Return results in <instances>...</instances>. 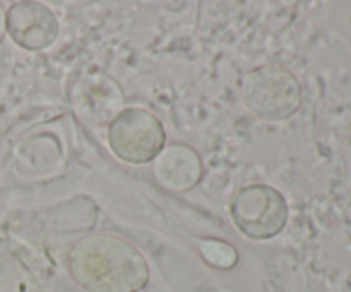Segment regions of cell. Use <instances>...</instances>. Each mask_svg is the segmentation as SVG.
<instances>
[{
    "instance_id": "4",
    "label": "cell",
    "mask_w": 351,
    "mask_h": 292,
    "mask_svg": "<svg viewBox=\"0 0 351 292\" xmlns=\"http://www.w3.org/2000/svg\"><path fill=\"white\" fill-rule=\"evenodd\" d=\"M167 133L153 112L141 106H125L106 126V143L119 160L132 165L153 161L163 150Z\"/></svg>"
},
{
    "instance_id": "8",
    "label": "cell",
    "mask_w": 351,
    "mask_h": 292,
    "mask_svg": "<svg viewBox=\"0 0 351 292\" xmlns=\"http://www.w3.org/2000/svg\"><path fill=\"white\" fill-rule=\"evenodd\" d=\"M5 33V9H3V5L0 3V41L3 40Z\"/></svg>"
},
{
    "instance_id": "1",
    "label": "cell",
    "mask_w": 351,
    "mask_h": 292,
    "mask_svg": "<svg viewBox=\"0 0 351 292\" xmlns=\"http://www.w3.org/2000/svg\"><path fill=\"white\" fill-rule=\"evenodd\" d=\"M67 270L86 292H141L149 282L143 253L110 232H93L75 240L67 254Z\"/></svg>"
},
{
    "instance_id": "5",
    "label": "cell",
    "mask_w": 351,
    "mask_h": 292,
    "mask_svg": "<svg viewBox=\"0 0 351 292\" xmlns=\"http://www.w3.org/2000/svg\"><path fill=\"white\" fill-rule=\"evenodd\" d=\"M69 100L75 115L95 126H108L125 109L122 88L103 72H89L75 79Z\"/></svg>"
},
{
    "instance_id": "6",
    "label": "cell",
    "mask_w": 351,
    "mask_h": 292,
    "mask_svg": "<svg viewBox=\"0 0 351 292\" xmlns=\"http://www.w3.org/2000/svg\"><path fill=\"white\" fill-rule=\"evenodd\" d=\"M5 31L24 50L41 52L57 40L58 19L43 3L16 2L5 10Z\"/></svg>"
},
{
    "instance_id": "2",
    "label": "cell",
    "mask_w": 351,
    "mask_h": 292,
    "mask_svg": "<svg viewBox=\"0 0 351 292\" xmlns=\"http://www.w3.org/2000/svg\"><path fill=\"white\" fill-rule=\"evenodd\" d=\"M245 109L264 122H283L302 106V85L290 69L266 64L247 72L240 81Z\"/></svg>"
},
{
    "instance_id": "3",
    "label": "cell",
    "mask_w": 351,
    "mask_h": 292,
    "mask_svg": "<svg viewBox=\"0 0 351 292\" xmlns=\"http://www.w3.org/2000/svg\"><path fill=\"white\" fill-rule=\"evenodd\" d=\"M230 218L249 239H273L287 227V198L274 186L263 182L243 186L230 201Z\"/></svg>"
},
{
    "instance_id": "7",
    "label": "cell",
    "mask_w": 351,
    "mask_h": 292,
    "mask_svg": "<svg viewBox=\"0 0 351 292\" xmlns=\"http://www.w3.org/2000/svg\"><path fill=\"white\" fill-rule=\"evenodd\" d=\"M151 174L158 186L171 192H185L201 182L204 174L201 155L185 143L165 144L151 161Z\"/></svg>"
}]
</instances>
